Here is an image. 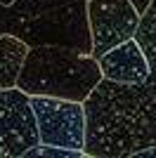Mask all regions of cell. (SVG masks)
Wrapping results in <instances>:
<instances>
[{"mask_svg": "<svg viewBox=\"0 0 156 158\" xmlns=\"http://www.w3.org/2000/svg\"><path fill=\"white\" fill-rule=\"evenodd\" d=\"M28 45L19 35L5 31L0 33V87H14L24 66Z\"/></svg>", "mask_w": 156, "mask_h": 158, "instance_id": "8", "label": "cell"}, {"mask_svg": "<svg viewBox=\"0 0 156 158\" xmlns=\"http://www.w3.org/2000/svg\"><path fill=\"white\" fill-rule=\"evenodd\" d=\"M142 14L130 0H88V21L92 35V57L99 59L106 50L135 38Z\"/></svg>", "mask_w": 156, "mask_h": 158, "instance_id": "6", "label": "cell"}, {"mask_svg": "<svg viewBox=\"0 0 156 158\" xmlns=\"http://www.w3.org/2000/svg\"><path fill=\"white\" fill-rule=\"evenodd\" d=\"M12 2H14V0H0V5H7V7L12 5Z\"/></svg>", "mask_w": 156, "mask_h": 158, "instance_id": "15", "label": "cell"}, {"mask_svg": "<svg viewBox=\"0 0 156 158\" xmlns=\"http://www.w3.org/2000/svg\"><path fill=\"white\" fill-rule=\"evenodd\" d=\"M99 71L102 78L118 80V83H144L149 76V64L142 47L135 38H128L123 43L114 45L111 50L99 57Z\"/></svg>", "mask_w": 156, "mask_h": 158, "instance_id": "7", "label": "cell"}, {"mask_svg": "<svg viewBox=\"0 0 156 158\" xmlns=\"http://www.w3.org/2000/svg\"><path fill=\"white\" fill-rule=\"evenodd\" d=\"M144 87L151 92V97H154V102H156V73L154 71H149V76H147V80H144Z\"/></svg>", "mask_w": 156, "mask_h": 158, "instance_id": "13", "label": "cell"}, {"mask_svg": "<svg viewBox=\"0 0 156 158\" xmlns=\"http://www.w3.org/2000/svg\"><path fill=\"white\" fill-rule=\"evenodd\" d=\"M10 33L19 35L28 47L33 45H64L83 54L92 52V35L88 21V0H73L52 7L28 19H10Z\"/></svg>", "mask_w": 156, "mask_h": 158, "instance_id": "3", "label": "cell"}, {"mask_svg": "<svg viewBox=\"0 0 156 158\" xmlns=\"http://www.w3.org/2000/svg\"><path fill=\"white\" fill-rule=\"evenodd\" d=\"M135 40L140 43L149 71L156 73V0H151L149 7L144 10V14L140 17V26L135 31Z\"/></svg>", "mask_w": 156, "mask_h": 158, "instance_id": "9", "label": "cell"}, {"mask_svg": "<svg viewBox=\"0 0 156 158\" xmlns=\"http://www.w3.org/2000/svg\"><path fill=\"white\" fill-rule=\"evenodd\" d=\"M102 80L99 61L64 45H33L17 78L21 92L83 102Z\"/></svg>", "mask_w": 156, "mask_h": 158, "instance_id": "2", "label": "cell"}, {"mask_svg": "<svg viewBox=\"0 0 156 158\" xmlns=\"http://www.w3.org/2000/svg\"><path fill=\"white\" fill-rule=\"evenodd\" d=\"M83 151L76 149H62V146H52V144H36L33 149L24 153V158H83Z\"/></svg>", "mask_w": 156, "mask_h": 158, "instance_id": "11", "label": "cell"}, {"mask_svg": "<svg viewBox=\"0 0 156 158\" xmlns=\"http://www.w3.org/2000/svg\"><path fill=\"white\" fill-rule=\"evenodd\" d=\"M38 144V127L28 94L19 87H0V158H24Z\"/></svg>", "mask_w": 156, "mask_h": 158, "instance_id": "5", "label": "cell"}, {"mask_svg": "<svg viewBox=\"0 0 156 158\" xmlns=\"http://www.w3.org/2000/svg\"><path fill=\"white\" fill-rule=\"evenodd\" d=\"M66 2H73V0H14L10 10H12V17L10 19H28V17H36V14H43L52 7L66 5Z\"/></svg>", "mask_w": 156, "mask_h": 158, "instance_id": "10", "label": "cell"}, {"mask_svg": "<svg viewBox=\"0 0 156 158\" xmlns=\"http://www.w3.org/2000/svg\"><path fill=\"white\" fill-rule=\"evenodd\" d=\"M10 17H12V10L7 5H0V33H5L10 28Z\"/></svg>", "mask_w": 156, "mask_h": 158, "instance_id": "12", "label": "cell"}, {"mask_svg": "<svg viewBox=\"0 0 156 158\" xmlns=\"http://www.w3.org/2000/svg\"><path fill=\"white\" fill-rule=\"evenodd\" d=\"M130 2L135 5V10H137L140 14H144V10L149 7V2H151V0H130Z\"/></svg>", "mask_w": 156, "mask_h": 158, "instance_id": "14", "label": "cell"}, {"mask_svg": "<svg viewBox=\"0 0 156 158\" xmlns=\"http://www.w3.org/2000/svg\"><path fill=\"white\" fill-rule=\"evenodd\" d=\"M31 109L36 116L38 142L62 149L83 151L85 144V111L83 102L45 94H31Z\"/></svg>", "mask_w": 156, "mask_h": 158, "instance_id": "4", "label": "cell"}, {"mask_svg": "<svg viewBox=\"0 0 156 158\" xmlns=\"http://www.w3.org/2000/svg\"><path fill=\"white\" fill-rule=\"evenodd\" d=\"M88 158H128L156 146V102L144 83L102 78L83 99Z\"/></svg>", "mask_w": 156, "mask_h": 158, "instance_id": "1", "label": "cell"}]
</instances>
